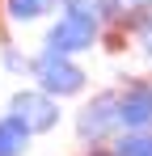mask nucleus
<instances>
[{
    "instance_id": "4",
    "label": "nucleus",
    "mask_w": 152,
    "mask_h": 156,
    "mask_svg": "<svg viewBox=\"0 0 152 156\" xmlns=\"http://www.w3.org/2000/svg\"><path fill=\"white\" fill-rule=\"evenodd\" d=\"M59 97H51L47 89H38V84H30V89H17L13 97H9V114L13 118H21L30 135H51V131L63 122V110H59Z\"/></svg>"
},
{
    "instance_id": "11",
    "label": "nucleus",
    "mask_w": 152,
    "mask_h": 156,
    "mask_svg": "<svg viewBox=\"0 0 152 156\" xmlns=\"http://www.w3.org/2000/svg\"><path fill=\"white\" fill-rule=\"evenodd\" d=\"M135 42H139V55L152 63V17L144 21V26H135Z\"/></svg>"
},
{
    "instance_id": "5",
    "label": "nucleus",
    "mask_w": 152,
    "mask_h": 156,
    "mask_svg": "<svg viewBox=\"0 0 152 156\" xmlns=\"http://www.w3.org/2000/svg\"><path fill=\"white\" fill-rule=\"evenodd\" d=\"M123 131H152V76H131L118 84Z\"/></svg>"
},
{
    "instance_id": "12",
    "label": "nucleus",
    "mask_w": 152,
    "mask_h": 156,
    "mask_svg": "<svg viewBox=\"0 0 152 156\" xmlns=\"http://www.w3.org/2000/svg\"><path fill=\"white\" fill-rule=\"evenodd\" d=\"M85 156H118V152H114V144H89Z\"/></svg>"
},
{
    "instance_id": "2",
    "label": "nucleus",
    "mask_w": 152,
    "mask_h": 156,
    "mask_svg": "<svg viewBox=\"0 0 152 156\" xmlns=\"http://www.w3.org/2000/svg\"><path fill=\"white\" fill-rule=\"evenodd\" d=\"M76 139L89 148V144H114L123 135V118H118V89H101L89 101L72 114Z\"/></svg>"
},
{
    "instance_id": "9",
    "label": "nucleus",
    "mask_w": 152,
    "mask_h": 156,
    "mask_svg": "<svg viewBox=\"0 0 152 156\" xmlns=\"http://www.w3.org/2000/svg\"><path fill=\"white\" fill-rule=\"evenodd\" d=\"M118 156H152V131H123L114 139Z\"/></svg>"
},
{
    "instance_id": "6",
    "label": "nucleus",
    "mask_w": 152,
    "mask_h": 156,
    "mask_svg": "<svg viewBox=\"0 0 152 156\" xmlns=\"http://www.w3.org/2000/svg\"><path fill=\"white\" fill-rule=\"evenodd\" d=\"M0 9H4L9 26H34V21L51 17L55 9H63V0H4Z\"/></svg>"
},
{
    "instance_id": "1",
    "label": "nucleus",
    "mask_w": 152,
    "mask_h": 156,
    "mask_svg": "<svg viewBox=\"0 0 152 156\" xmlns=\"http://www.w3.org/2000/svg\"><path fill=\"white\" fill-rule=\"evenodd\" d=\"M30 80H34L38 89H47L51 97H59V101L80 97V93L89 89V72L80 68L76 55L42 51V47H38V55H34V72H30Z\"/></svg>"
},
{
    "instance_id": "3",
    "label": "nucleus",
    "mask_w": 152,
    "mask_h": 156,
    "mask_svg": "<svg viewBox=\"0 0 152 156\" xmlns=\"http://www.w3.org/2000/svg\"><path fill=\"white\" fill-rule=\"evenodd\" d=\"M101 38H106V26L97 17H85V13H68L59 9V17L47 26L42 34V51H59V55H85L93 51Z\"/></svg>"
},
{
    "instance_id": "8",
    "label": "nucleus",
    "mask_w": 152,
    "mask_h": 156,
    "mask_svg": "<svg viewBox=\"0 0 152 156\" xmlns=\"http://www.w3.org/2000/svg\"><path fill=\"white\" fill-rule=\"evenodd\" d=\"M0 68L13 72V76H30V72H34V55H25L13 38H4V42H0Z\"/></svg>"
},
{
    "instance_id": "10",
    "label": "nucleus",
    "mask_w": 152,
    "mask_h": 156,
    "mask_svg": "<svg viewBox=\"0 0 152 156\" xmlns=\"http://www.w3.org/2000/svg\"><path fill=\"white\" fill-rule=\"evenodd\" d=\"M127 17H131V30L144 26V21L152 17V0H127Z\"/></svg>"
},
{
    "instance_id": "7",
    "label": "nucleus",
    "mask_w": 152,
    "mask_h": 156,
    "mask_svg": "<svg viewBox=\"0 0 152 156\" xmlns=\"http://www.w3.org/2000/svg\"><path fill=\"white\" fill-rule=\"evenodd\" d=\"M30 139H34L30 127L4 110V114H0V156H25L30 152Z\"/></svg>"
}]
</instances>
